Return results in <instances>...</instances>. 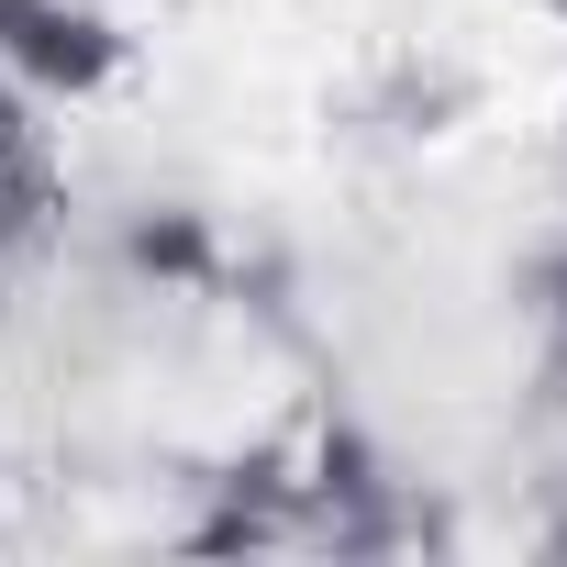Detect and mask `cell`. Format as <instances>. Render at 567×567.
Wrapping results in <instances>:
<instances>
[{"label": "cell", "mask_w": 567, "mask_h": 567, "mask_svg": "<svg viewBox=\"0 0 567 567\" xmlns=\"http://www.w3.org/2000/svg\"><path fill=\"white\" fill-rule=\"evenodd\" d=\"M0 68H12L34 101H101L134 68V34L101 12V0H34L12 23V45H0Z\"/></svg>", "instance_id": "obj_1"}, {"label": "cell", "mask_w": 567, "mask_h": 567, "mask_svg": "<svg viewBox=\"0 0 567 567\" xmlns=\"http://www.w3.org/2000/svg\"><path fill=\"white\" fill-rule=\"evenodd\" d=\"M112 267L134 278V290H167V301H200L234 278V245L200 200H134L123 234H112Z\"/></svg>", "instance_id": "obj_2"}, {"label": "cell", "mask_w": 567, "mask_h": 567, "mask_svg": "<svg viewBox=\"0 0 567 567\" xmlns=\"http://www.w3.org/2000/svg\"><path fill=\"white\" fill-rule=\"evenodd\" d=\"M56 212H68V178L45 167V145L0 167V256H23V245H45V234H56Z\"/></svg>", "instance_id": "obj_3"}, {"label": "cell", "mask_w": 567, "mask_h": 567, "mask_svg": "<svg viewBox=\"0 0 567 567\" xmlns=\"http://www.w3.org/2000/svg\"><path fill=\"white\" fill-rule=\"evenodd\" d=\"M512 290H523V312H534V334H567V234L523 256V278H512Z\"/></svg>", "instance_id": "obj_4"}, {"label": "cell", "mask_w": 567, "mask_h": 567, "mask_svg": "<svg viewBox=\"0 0 567 567\" xmlns=\"http://www.w3.org/2000/svg\"><path fill=\"white\" fill-rule=\"evenodd\" d=\"M34 145H45V134H34V90L0 68V167H12V156H34Z\"/></svg>", "instance_id": "obj_5"}, {"label": "cell", "mask_w": 567, "mask_h": 567, "mask_svg": "<svg viewBox=\"0 0 567 567\" xmlns=\"http://www.w3.org/2000/svg\"><path fill=\"white\" fill-rule=\"evenodd\" d=\"M534 390H545V412H567V334H545V368H534Z\"/></svg>", "instance_id": "obj_6"}, {"label": "cell", "mask_w": 567, "mask_h": 567, "mask_svg": "<svg viewBox=\"0 0 567 567\" xmlns=\"http://www.w3.org/2000/svg\"><path fill=\"white\" fill-rule=\"evenodd\" d=\"M23 12H34V0H0V45H12V23H23Z\"/></svg>", "instance_id": "obj_7"}, {"label": "cell", "mask_w": 567, "mask_h": 567, "mask_svg": "<svg viewBox=\"0 0 567 567\" xmlns=\"http://www.w3.org/2000/svg\"><path fill=\"white\" fill-rule=\"evenodd\" d=\"M545 556H567V512H556V523H545Z\"/></svg>", "instance_id": "obj_8"}, {"label": "cell", "mask_w": 567, "mask_h": 567, "mask_svg": "<svg viewBox=\"0 0 567 567\" xmlns=\"http://www.w3.org/2000/svg\"><path fill=\"white\" fill-rule=\"evenodd\" d=\"M0 267H12V256H0Z\"/></svg>", "instance_id": "obj_9"}, {"label": "cell", "mask_w": 567, "mask_h": 567, "mask_svg": "<svg viewBox=\"0 0 567 567\" xmlns=\"http://www.w3.org/2000/svg\"><path fill=\"white\" fill-rule=\"evenodd\" d=\"M556 123H567V112H556Z\"/></svg>", "instance_id": "obj_10"}]
</instances>
